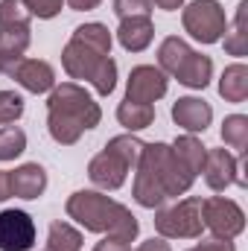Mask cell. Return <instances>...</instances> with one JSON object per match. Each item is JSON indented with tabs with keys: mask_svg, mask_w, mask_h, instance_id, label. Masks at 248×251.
<instances>
[{
	"mask_svg": "<svg viewBox=\"0 0 248 251\" xmlns=\"http://www.w3.org/2000/svg\"><path fill=\"white\" fill-rule=\"evenodd\" d=\"M114 35L105 24H82L73 29L62 50V67L70 79L94 85L99 97H108L117 88V62L111 59Z\"/></svg>",
	"mask_w": 248,
	"mask_h": 251,
	"instance_id": "6da1fadb",
	"label": "cell"
},
{
	"mask_svg": "<svg viewBox=\"0 0 248 251\" xmlns=\"http://www.w3.org/2000/svg\"><path fill=\"white\" fill-rule=\"evenodd\" d=\"M196 176L187 170L184 164L175 158L170 143H146L143 155L134 167V187L131 196L140 207H161L167 199L184 196L187 190L193 187Z\"/></svg>",
	"mask_w": 248,
	"mask_h": 251,
	"instance_id": "7a4b0ae2",
	"label": "cell"
},
{
	"mask_svg": "<svg viewBox=\"0 0 248 251\" xmlns=\"http://www.w3.org/2000/svg\"><path fill=\"white\" fill-rule=\"evenodd\" d=\"M102 120L99 102L79 85V82H62L50 91L47 100V131L56 143L73 146L79 137Z\"/></svg>",
	"mask_w": 248,
	"mask_h": 251,
	"instance_id": "3957f363",
	"label": "cell"
},
{
	"mask_svg": "<svg viewBox=\"0 0 248 251\" xmlns=\"http://www.w3.org/2000/svg\"><path fill=\"white\" fill-rule=\"evenodd\" d=\"M64 210L70 219H76L91 234H105V237L125 240V243H134L140 234L137 216L125 204L114 201L111 196H105L99 190H76L67 199Z\"/></svg>",
	"mask_w": 248,
	"mask_h": 251,
	"instance_id": "277c9868",
	"label": "cell"
},
{
	"mask_svg": "<svg viewBox=\"0 0 248 251\" xmlns=\"http://www.w3.org/2000/svg\"><path fill=\"white\" fill-rule=\"evenodd\" d=\"M155 231L164 240H198L204 231L201 222V199L187 196L173 207H164L155 213Z\"/></svg>",
	"mask_w": 248,
	"mask_h": 251,
	"instance_id": "5b68a950",
	"label": "cell"
},
{
	"mask_svg": "<svg viewBox=\"0 0 248 251\" xmlns=\"http://www.w3.org/2000/svg\"><path fill=\"white\" fill-rule=\"evenodd\" d=\"M181 24L190 38L201 41V44H216L222 41L225 29H228V18L219 0H193L190 6H181Z\"/></svg>",
	"mask_w": 248,
	"mask_h": 251,
	"instance_id": "8992f818",
	"label": "cell"
},
{
	"mask_svg": "<svg viewBox=\"0 0 248 251\" xmlns=\"http://www.w3.org/2000/svg\"><path fill=\"white\" fill-rule=\"evenodd\" d=\"M201 222L216 240H237L246 231V213L234 199L210 196L201 199Z\"/></svg>",
	"mask_w": 248,
	"mask_h": 251,
	"instance_id": "52a82bcc",
	"label": "cell"
},
{
	"mask_svg": "<svg viewBox=\"0 0 248 251\" xmlns=\"http://www.w3.org/2000/svg\"><path fill=\"white\" fill-rule=\"evenodd\" d=\"M243 158L246 155H240V161H237L228 149H207L204 167H201V176H204L207 187L213 190V193H225L231 184L246 187V178L240 173L243 170Z\"/></svg>",
	"mask_w": 248,
	"mask_h": 251,
	"instance_id": "ba28073f",
	"label": "cell"
},
{
	"mask_svg": "<svg viewBox=\"0 0 248 251\" xmlns=\"http://www.w3.org/2000/svg\"><path fill=\"white\" fill-rule=\"evenodd\" d=\"M167 91H170V79H167V73L161 67H155V64L131 67L128 82H125V100L155 105L161 97H167Z\"/></svg>",
	"mask_w": 248,
	"mask_h": 251,
	"instance_id": "9c48e42d",
	"label": "cell"
},
{
	"mask_svg": "<svg viewBox=\"0 0 248 251\" xmlns=\"http://www.w3.org/2000/svg\"><path fill=\"white\" fill-rule=\"evenodd\" d=\"M35 237L38 231L26 210H0V251H32Z\"/></svg>",
	"mask_w": 248,
	"mask_h": 251,
	"instance_id": "30bf717a",
	"label": "cell"
},
{
	"mask_svg": "<svg viewBox=\"0 0 248 251\" xmlns=\"http://www.w3.org/2000/svg\"><path fill=\"white\" fill-rule=\"evenodd\" d=\"M9 79H15L29 94H50L56 88V70H53V64L44 62V59H26L24 56L9 70Z\"/></svg>",
	"mask_w": 248,
	"mask_h": 251,
	"instance_id": "8fae6325",
	"label": "cell"
},
{
	"mask_svg": "<svg viewBox=\"0 0 248 251\" xmlns=\"http://www.w3.org/2000/svg\"><path fill=\"white\" fill-rule=\"evenodd\" d=\"M128 167H125L123 158H117L111 149H102L99 155L91 158L88 164V178L97 184L99 190H120L128 178Z\"/></svg>",
	"mask_w": 248,
	"mask_h": 251,
	"instance_id": "7c38bea8",
	"label": "cell"
},
{
	"mask_svg": "<svg viewBox=\"0 0 248 251\" xmlns=\"http://www.w3.org/2000/svg\"><path fill=\"white\" fill-rule=\"evenodd\" d=\"M173 120H175V126H181L187 134H201L213 123V108L201 97H178L173 102Z\"/></svg>",
	"mask_w": 248,
	"mask_h": 251,
	"instance_id": "4fadbf2b",
	"label": "cell"
},
{
	"mask_svg": "<svg viewBox=\"0 0 248 251\" xmlns=\"http://www.w3.org/2000/svg\"><path fill=\"white\" fill-rule=\"evenodd\" d=\"M9 190L18 199H38L47 190V170L41 164H21L18 170H9Z\"/></svg>",
	"mask_w": 248,
	"mask_h": 251,
	"instance_id": "5bb4252c",
	"label": "cell"
},
{
	"mask_svg": "<svg viewBox=\"0 0 248 251\" xmlns=\"http://www.w3.org/2000/svg\"><path fill=\"white\" fill-rule=\"evenodd\" d=\"M173 79H178L184 88H193V91H204L213 79V62L210 56H201L196 50H190L184 56V62L178 64V70L173 73Z\"/></svg>",
	"mask_w": 248,
	"mask_h": 251,
	"instance_id": "9a60e30c",
	"label": "cell"
},
{
	"mask_svg": "<svg viewBox=\"0 0 248 251\" xmlns=\"http://www.w3.org/2000/svg\"><path fill=\"white\" fill-rule=\"evenodd\" d=\"M155 38L152 18H123L117 26V41L125 53H143Z\"/></svg>",
	"mask_w": 248,
	"mask_h": 251,
	"instance_id": "2e32d148",
	"label": "cell"
},
{
	"mask_svg": "<svg viewBox=\"0 0 248 251\" xmlns=\"http://www.w3.org/2000/svg\"><path fill=\"white\" fill-rule=\"evenodd\" d=\"M29 26H12V29H0V64H3V73L9 76V70L21 62L29 50Z\"/></svg>",
	"mask_w": 248,
	"mask_h": 251,
	"instance_id": "e0dca14e",
	"label": "cell"
},
{
	"mask_svg": "<svg viewBox=\"0 0 248 251\" xmlns=\"http://www.w3.org/2000/svg\"><path fill=\"white\" fill-rule=\"evenodd\" d=\"M219 97L225 102H246L248 100V64L234 62L228 64L219 76Z\"/></svg>",
	"mask_w": 248,
	"mask_h": 251,
	"instance_id": "ac0fdd59",
	"label": "cell"
},
{
	"mask_svg": "<svg viewBox=\"0 0 248 251\" xmlns=\"http://www.w3.org/2000/svg\"><path fill=\"white\" fill-rule=\"evenodd\" d=\"M117 120L123 128H128L131 134L134 131H143L155 123V105H146V102H134V100H123L117 105Z\"/></svg>",
	"mask_w": 248,
	"mask_h": 251,
	"instance_id": "d6986e66",
	"label": "cell"
},
{
	"mask_svg": "<svg viewBox=\"0 0 248 251\" xmlns=\"http://www.w3.org/2000/svg\"><path fill=\"white\" fill-rule=\"evenodd\" d=\"M173 152H175V158L184 164L193 176L201 173V167H204V155H207V146H204L196 134H181V137H175Z\"/></svg>",
	"mask_w": 248,
	"mask_h": 251,
	"instance_id": "ffe728a7",
	"label": "cell"
},
{
	"mask_svg": "<svg viewBox=\"0 0 248 251\" xmlns=\"http://www.w3.org/2000/svg\"><path fill=\"white\" fill-rule=\"evenodd\" d=\"M246 9H248V0H240V6H237V18H234V24L225 29V53L228 56H237V59H243L248 53V38H246Z\"/></svg>",
	"mask_w": 248,
	"mask_h": 251,
	"instance_id": "44dd1931",
	"label": "cell"
},
{
	"mask_svg": "<svg viewBox=\"0 0 248 251\" xmlns=\"http://www.w3.org/2000/svg\"><path fill=\"white\" fill-rule=\"evenodd\" d=\"M190 50H193V47L187 44L184 38H178V35L164 38L161 47H158V67H161L167 76H173V73L178 70V64L184 62V56L190 53Z\"/></svg>",
	"mask_w": 248,
	"mask_h": 251,
	"instance_id": "7402d4cb",
	"label": "cell"
},
{
	"mask_svg": "<svg viewBox=\"0 0 248 251\" xmlns=\"http://www.w3.org/2000/svg\"><path fill=\"white\" fill-rule=\"evenodd\" d=\"M47 251H82V234L70 222H53L47 231Z\"/></svg>",
	"mask_w": 248,
	"mask_h": 251,
	"instance_id": "603a6c76",
	"label": "cell"
},
{
	"mask_svg": "<svg viewBox=\"0 0 248 251\" xmlns=\"http://www.w3.org/2000/svg\"><path fill=\"white\" fill-rule=\"evenodd\" d=\"M143 140L137 137V134H117V137H111L108 143H105V149H111L117 158H123L125 161V167L134 173V167H137V161H140V155H143Z\"/></svg>",
	"mask_w": 248,
	"mask_h": 251,
	"instance_id": "cb8c5ba5",
	"label": "cell"
},
{
	"mask_svg": "<svg viewBox=\"0 0 248 251\" xmlns=\"http://www.w3.org/2000/svg\"><path fill=\"white\" fill-rule=\"evenodd\" d=\"M222 140H225V146H231L240 155H246V149H248V117L246 114L225 117V123H222Z\"/></svg>",
	"mask_w": 248,
	"mask_h": 251,
	"instance_id": "d4e9b609",
	"label": "cell"
},
{
	"mask_svg": "<svg viewBox=\"0 0 248 251\" xmlns=\"http://www.w3.org/2000/svg\"><path fill=\"white\" fill-rule=\"evenodd\" d=\"M26 149V131L18 126H3L0 128V161H15Z\"/></svg>",
	"mask_w": 248,
	"mask_h": 251,
	"instance_id": "484cf974",
	"label": "cell"
},
{
	"mask_svg": "<svg viewBox=\"0 0 248 251\" xmlns=\"http://www.w3.org/2000/svg\"><path fill=\"white\" fill-rule=\"evenodd\" d=\"M29 24H32V15L24 0H0V29L29 26Z\"/></svg>",
	"mask_w": 248,
	"mask_h": 251,
	"instance_id": "4316f807",
	"label": "cell"
},
{
	"mask_svg": "<svg viewBox=\"0 0 248 251\" xmlns=\"http://www.w3.org/2000/svg\"><path fill=\"white\" fill-rule=\"evenodd\" d=\"M24 117V97L18 91H0V126H12Z\"/></svg>",
	"mask_w": 248,
	"mask_h": 251,
	"instance_id": "83f0119b",
	"label": "cell"
},
{
	"mask_svg": "<svg viewBox=\"0 0 248 251\" xmlns=\"http://www.w3.org/2000/svg\"><path fill=\"white\" fill-rule=\"evenodd\" d=\"M152 0H114V15L123 18H152Z\"/></svg>",
	"mask_w": 248,
	"mask_h": 251,
	"instance_id": "f1b7e54d",
	"label": "cell"
},
{
	"mask_svg": "<svg viewBox=\"0 0 248 251\" xmlns=\"http://www.w3.org/2000/svg\"><path fill=\"white\" fill-rule=\"evenodd\" d=\"M24 3H26L29 15L38 18V21H50V18H56V15L62 12V6H64V0H24Z\"/></svg>",
	"mask_w": 248,
	"mask_h": 251,
	"instance_id": "f546056e",
	"label": "cell"
},
{
	"mask_svg": "<svg viewBox=\"0 0 248 251\" xmlns=\"http://www.w3.org/2000/svg\"><path fill=\"white\" fill-rule=\"evenodd\" d=\"M193 251H237L234 246V240H204V243H198V246H193Z\"/></svg>",
	"mask_w": 248,
	"mask_h": 251,
	"instance_id": "4dcf8cb0",
	"label": "cell"
},
{
	"mask_svg": "<svg viewBox=\"0 0 248 251\" xmlns=\"http://www.w3.org/2000/svg\"><path fill=\"white\" fill-rule=\"evenodd\" d=\"M94 251H131V243H125V240H114V237H102Z\"/></svg>",
	"mask_w": 248,
	"mask_h": 251,
	"instance_id": "1f68e13d",
	"label": "cell"
},
{
	"mask_svg": "<svg viewBox=\"0 0 248 251\" xmlns=\"http://www.w3.org/2000/svg\"><path fill=\"white\" fill-rule=\"evenodd\" d=\"M134 251H173L170 249V243L164 240V237H152V240H146V243H140Z\"/></svg>",
	"mask_w": 248,
	"mask_h": 251,
	"instance_id": "d6a6232c",
	"label": "cell"
},
{
	"mask_svg": "<svg viewBox=\"0 0 248 251\" xmlns=\"http://www.w3.org/2000/svg\"><path fill=\"white\" fill-rule=\"evenodd\" d=\"M73 12H91V9H97L102 0H64Z\"/></svg>",
	"mask_w": 248,
	"mask_h": 251,
	"instance_id": "836d02e7",
	"label": "cell"
},
{
	"mask_svg": "<svg viewBox=\"0 0 248 251\" xmlns=\"http://www.w3.org/2000/svg\"><path fill=\"white\" fill-rule=\"evenodd\" d=\"M12 199V190H9V170H0V201Z\"/></svg>",
	"mask_w": 248,
	"mask_h": 251,
	"instance_id": "e575fe53",
	"label": "cell"
},
{
	"mask_svg": "<svg viewBox=\"0 0 248 251\" xmlns=\"http://www.w3.org/2000/svg\"><path fill=\"white\" fill-rule=\"evenodd\" d=\"M158 9H164V12H175V9H181L187 0H152Z\"/></svg>",
	"mask_w": 248,
	"mask_h": 251,
	"instance_id": "d590c367",
	"label": "cell"
},
{
	"mask_svg": "<svg viewBox=\"0 0 248 251\" xmlns=\"http://www.w3.org/2000/svg\"><path fill=\"white\" fill-rule=\"evenodd\" d=\"M0 73H3V64H0Z\"/></svg>",
	"mask_w": 248,
	"mask_h": 251,
	"instance_id": "8d00e7d4",
	"label": "cell"
},
{
	"mask_svg": "<svg viewBox=\"0 0 248 251\" xmlns=\"http://www.w3.org/2000/svg\"><path fill=\"white\" fill-rule=\"evenodd\" d=\"M187 251H193V249H187Z\"/></svg>",
	"mask_w": 248,
	"mask_h": 251,
	"instance_id": "74e56055",
	"label": "cell"
}]
</instances>
